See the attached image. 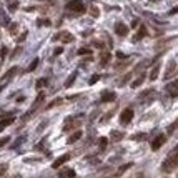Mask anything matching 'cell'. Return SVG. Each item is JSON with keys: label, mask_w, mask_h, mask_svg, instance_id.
<instances>
[{"label": "cell", "mask_w": 178, "mask_h": 178, "mask_svg": "<svg viewBox=\"0 0 178 178\" xmlns=\"http://www.w3.org/2000/svg\"><path fill=\"white\" fill-rule=\"evenodd\" d=\"M153 90H145V92H143L142 93V95H140V100H145L146 98V97H153Z\"/></svg>", "instance_id": "obj_23"}, {"label": "cell", "mask_w": 178, "mask_h": 178, "mask_svg": "<svg viewBox=\"0 0 178 178\" xmlns=\"http://www.w3.org/2000/svg\"><path fill=\"white\" fill-rule=\"evenodd\" d=\"M90 14H92V17H98V15H100V10H98L97 7H92V8H90Z\"/></svg>", "instance_id": "obj_26"}, {"label": "cell", "mask_w": 178, "mask_h": 178, "mask_svg": "<svg viewBox=\"0 0 178 178\" xmlns=\"http://www.w3.org/2000/svg\"><path fill=\"white\" fill-rule=\"evenodd\" d=\"M165 142H167V137H165L163 133H160L158 137H155V138L152 140V150H155V152H157V150H160L161 146H163Z\"/></svg>", "instance_id": "obj_5"}, {"label": "cell", "mask_w": 178, "mask_h": 178, "mask_svg": "<svg viewBox=\"0 0 178 178\" xmlns=\"http://www.w3.org/2000/svg\"><path fill=\"white\" fill-rule=\"evenodd\" d=\"M133 118V110L132 108H125L123 112L120 113V123L121 125H128Z\"/></svg>", "instance_id": "obj_4"}, {"label": "cell", "mask_w": 178, "mask_h": 178, "mask_svg": "<svg viewBox=\"0 0 178 178\" xmlns=\"http://www.w3.org/2000/svg\"><path fill=\"white\" fill-rule=\"evenodd\" d=\"M73 82H75V73L72 75V77H68V80H67V82H65V87H67V88H68V87H70V85H72V83H73Z\"/></svg>", "instance_id": "obj_25"}, {"label": "cell", "mask_w": 178, "mask_h": 178, "mask_svg": "<svg viewBox=\"0 0 178 178\" xmlns=\"http://www.w3.org/2000/svg\"><path fill=\"white\" fill-rule=\"evenodd\" d=\"M110 58H112V54H110V52H102V54H100V63H102V65H107L108 62H110Z\"/></svg>", "instance_id": "obj_17"}, {"label": "cell", "mask_w": 178, "mask_h": 178, "mask_svg": "<svg viewBox=\"0 0 178 178\" xmlns=\"http://www.w3.org/2000/svg\"><path fill=\"white\" fill-rule=\"evenodd\" d=\"M10 142V137H5V138H0V146H4L7 145V143Z\"/></svg>", "instance_id": "obj_28"}, {"label": "cell", "mask_w": 178, "mask_h": 178, "mask_svg": "<svg viewBox=\"0 0 178 178\" xmlns=\"http://www.w3.org/2000/svg\"><path fill=\"white\" fill-rule=\"evenodd\" d=\"M68 10H72L73 14L78 15V14H83V12H85V5H83L80 0H73V2L68 4Z\"/></svg>", "instance_id": "obj_3"}, {"label": "cell", "mask_w": 178, "mask_h": 178, "mask_svg": "<svg viewBox=\"0 0 178 178\" xmlns=\"http://www.w3.org/2000/svg\"><path fill=\"white\" fill-rule=\"evenodd\" d=\"M175 72H176V62L175 60H170L167 65V70H165V80H170L171 77L175 75Z\"/></svg>", "instance_id": "obj_7"}, {"label": "cell", "mask_w": 178, "mask_h": 178, "mask_svg": "<svg viewBox=\"0 0 178 178\" xmlns=\"http://www.w3.org/2000/svg\"><path fill=\"white\" fill-rule=\"evenodd\" d=\"M97 80H98V75H93V77H92V80H90V83H95Z\"/></svg>", "instance_id": "obj_36"}, {"label": "cell", "mask_w": 178, "mask_h": 178, "mask_svg": "<svg viewBox=\"0 0 178 178\" xmlns=\"http://www.w3.org/2000/svg\"><path fill=\"white\" fill-rule=\"evenodd\" d=\"M38 62H40L38 58H33V62L29 65V68H27V70H29V72H33V70L37 68V65H38Z\"/></svg>", "instance_id": "obj_24"}, {"label": "cell", "mask_w": 178, "mask_h": 178, "mask_svg": "<svg viewBox=\"0 0 178 178\" xmlns=\"http://www.w3.org/2000/svg\"><path fill=\"white\" fill-rule=\"evenodd\" d=\"M82 135H83V133L80 132V130H77V132H75L73 135L68 137V143H75V142H78V140L82 138Z\"/></svg>", "instance_id": "obj_19"}, {"label": "cell", "mask_w": 178, "mask_h": 178, "mask_svg": "<svg viewBox=\"0 0 178 178\" xmlns=\"http://www.w3.org/2000/svg\"><path fill=\"white\" fill-rule=\"evenodd\" d=\"M146 35H148V30H146L145 25H142V27H140V32L135 35V38H133V40H135V42H138V40H142L143 37H146Z\"/></svg>", "instance_id": "obj_15"}, {"label": "cell", "mask_w": 178, "mask_h": 178, "mask_svg": "<svg viewBox=\"0 0 178 178\" xmlns=\"http://www.w3.org/2000/svg\"><path fill=\"white\" fill-rule=\"evenodd\" d=\"M128 78H130V73H128V75H125L123 78H121V82H120V85H125V82H127V80H128Z\"/></svg>", "instance_id": "obj_34"}, {"label": "cell", "mask_w": 178, "mask_h": 178, "mask_svg": "<svg viewBox=\"0 0 178 178\" xmlns=\"http://www.w3.org/2000/svg\"><path fill=\"white\" fill-rule=\"evenodd\" d=\"M90 54V48H80L78 50V55H88Z\"/></svg>", "instance_id": "obj_30"}, {"label": "cell", "mask_w": 178, "mask_h": 178, "mask_svg": "<svg viewBox=\"0 0 178 178\" xmlns=\"http://www.w3.org/2000/svg\"><path fill=\"white\" fill-rule=\"evenodd\" d=\"M14 120H15L14 117H7V118H4V120L0 121V125H2V127H7V125L14 123Z\"/></svg>", "instance_id": "obj_22"}, {"label": "cell", "mask_w": 178, "mask_h": 178, "mask_svg": "<svg viewBox=\"0 0 178 178\" xmlns=\"http://www.w3.org/2000/svg\"><path fill=\"white\" fill-rule=\"evenodd\" d=\"M5 171H7V165H0V176H2Z\"/></svg>", "instance_id": "obj_32"}, {"label": "cell", "mask_w": 178, "mask_h": 178, "mask_svg": "<svg viewBox=\"0 0 178 178\" xmlns=\"http://www.w3.org/2000/svg\"><path fill=\"white\" fill-rule=\"evenodd\" d=\"M25 37H27V32H23V33H22V35H20V38H18V42H23V40H25Z\"/></svg>", "instance_id": "obj_35"}, {"label": "cell", "mask_w": 178, "mask_h": 178, "mask_svg": "<svg viewBox=\"0 0 178 178\" xmlns=\"http://www.w3.org/2000/svg\"><path fill=\"white\" fill-rule=\"evenodd\" d=\"M45 83H47V80L40 78V80H38V82H37V88H42V87H43V85H45Z\"/></svg>", "instance_id": "obj_31"}, {"label": "cell", "mask_w": 178, "mask_h": 178, "mask_svg": "<svg viewBox=\"0 0 178 178\" xmlns=\"http://www.w3.org/2000/svg\"><path fill=\"white\" fill-rule=\"evenodd\" d=\"M115 100V93L113 92H103L100 97V102L102 103H108V102H113Z\"/></svg>", "instance_id": "obj_11"}, {"label": "cell", "mask_w": 178, "mask_h": 178, "mask_svg": "<svg viewBox=\"0 0 178 178\" xmlns=\"http://www.w3.org/2000/svg\"><path fill=\"white\" fill-rule=\"evenodd\" d=\"M80 123H82V120H80V118H68L67 123H65V127H63V130H65V132H68V130L73 128V127H78Z\"/></svg>", "instance_id": "obj_10"}, {"label": "cell", "mask_w": 178, "mask_h": 178, "mask_svg": "<svg viewBox=\"0 0 178 178\" xmlns=\"http://www.w3.org/2000/svg\"><path fill=\"white\" fill-rule=\"evenodd\" d=\"M130 167H132V163H128V165H123V167H121L120 170H118V173H117V175H121L123 171H127V170H128Z\"/></svg>", "instance_id": "obj_27"}, {"label": "cell", "mask_w": 178, "mask_h": 178, "mask_svg": "<svg viewBox=\"0 0 178 178\" xmlns=\"http://www.w3.org/2000/svg\"><path fill=\"white\" fill-rule=\"evenodd\" d=\"M143 80H145V73H140L138 77H137V80L132 83V87H133V88H137V87H140V85L143 83Z\"/></svg>", "instance_id": "obj_20"}, {"label": "cell", "mask_w": 178, "mask_h": 178, "mask_svg": "<svg viewBox=\"0 0 178 178\" xmlns=\"http://www.w3.org/2000/svg\"><path fill=\"white\" fill-rule=\"evenodd\" d=\"M175 127H176V121L170 125V128H168V133H173V132H175Z\"/></svg>", "instance_id": "obj_33"}, {"label": "cell", "mask_w": 178, "mask_h": 178, "mask_svg": "<svg viewBox=\"0 0 178 178\" xmlns=\"http://www.w3.org/2000/svg\"><path fill=\"white\" fill-rule=\"evenodd\" d=\"M75 176V171L72 168H65V170L60 171V178H73Z\"/></svg>", "instance_id": "obj_18"}, {"label": "cell", "mask_w": 178, "mask_h": 178, "mask_svg": "<svg viewBox=\"0 0 178 178\" xmlns=\"http://www.w3.org/2000/svg\"><path fill=\"white\" fill-rule=\"evenodd\" d=\"M115 32H117V35L125 37L127 33H128V27H127L123 22H117V23H115Z\"/></svg>", "instance_id": "obj_8"}, {"label": "cell", "mask_w": 178, "mask_h": 178, "mask_svg": "<svg viewBox=\"0 0 178 178\" xmlns=\"http://www.w3.org/2000/svg\"><path fill=\"white\" fill-rule=\"evenodd\" d=\"M178 165V158H176V150H173L170 155H168V158L163 161V165H161V168H163V171H167V173H171V171H175V168H176Z\"/></svg>", "instance_id": "obj_1"}, {"label": "cell", "mask_w": 178, "mask_h": 178, "mask_svg": "<svg viewBox=\"0 0 178 178\" xmlns=\"http://www.w3.org/2000/svg\"><path fill=\"white\" fill-rule=\"evenodd\" d=\"M54 40H57V42L60 40V42H63V43H72V42H75V37L72 35L70 32H65L63 30V32H58L57 35L54 37Z\"/></svg>", "instance_id": "obj_2"}, {"label": "cell", "mask_w": 178, "mask_h": 178, "mask_svg": "<svg viewBox=\"0 0 178 178\" xmlns=\"http://www.w3.org/2000/svg\"><path fill=\"white\" fill-rule=\"evenodd\" d=\"M167 92L170 93V97H176L178 95V82H171L167 85Z\"/></svg>", "instance_id": "obj_12"}, {"label": "cell", "mask_w": 178, "mask_h": 178, "mask_svg": "<svg viewBox=\"0 0 178 178\" xmlns=\"http://www.w3.org/2000/svg\"><path fill=\"white\" fill-rule=\"evenodd\" d=\"M70 157H72L70 153H65V155H62V157H58L57 160L54 161V165H52V168H60L63 163H67V161L70 160Z\"/></svg>", "instance_id": "obj_9"}, {"label": "cell", "mask_w": 178, "mask_h": 178, "mask_svg": "<svg viewBox=\"0 0 178 178\" xmlns=\"http://www.w3.org/2000/svg\"><path fill=\"white\" fill-rule=\"evenodd\" d=\"M57 103H62V100H60V98H55L54 102H52V103H48V107H47V108H52V107H55Z\"/></svg>", "instance_id": "obj_29"}, {"label": "cell", "mask_w": 178, "mask_h": 178, "mask_svg": "<svg viewBox=\"0 0 178 178\" xmlns=\"http://www.w3.org/2000/svg\"><path fill=\"white\" fill-rule=\"evenodd\" d=\"M0 132H2V127H0Z\"/></svg>", "instance_id": "obj_37"}, {"label": "cell", "mask_w": 178, "mask_h": 178, "mask_svg": "<svg viewBox=\"0 0 178 178\" xmlns=\"http://www.w3.org/2000/svg\"><path fill=\"white\" fill-rule=\"evenodd\" d=\"M17 73H18V67H12L10 70H8L7 73L2 77V80H4V82H7V80H10L12 77H14V75H17Z\"/></svg>", "instance_id": "obj_14"}, {"label": "cell", "mask_w": 178, "mask_h": 178, "mask_svg": "<svg viewBox=\"0 0 178 178\" xmlns=\"http://www.w3.org/2000/svg\"><path fill=\"white\" fill-rule=\"evenodd\" d=\"M123 137H125L123 132L113 130V132H112V135H110V138H112V142H120V140H123Z\"/></svg>", "instance_id": "obj_16"}, {"label": "cell", "mask_w": 178, "mask_h": 178, "mask_svg": "<svg viewBox=\"0 0 178 178\" xmlns=\"http://www.w3.org/2000/svg\"><path fill=\"white\" fill-rule=\"evenodd\" d=\"M43 98H45V95H43V93H38V97H37V98H35V102H33V107H32V108H30V110H29V112H27V113H25L23 120H27V118H29V117H30V115H32V113H33V112H35V110H37V108H38V107H40V103H42V102H43Z\"/></svg>", "instance_id": "obj_6"}, {"label": "cell", "mask_w": 178, "mask_h": 178, "mask_svg": "<svg viewBox=\"0 0 178 178\" xmlns=\"http://www.w3.org/2000/svg\"><path fill=\"white\" fill-rule=\"evenodd\" d=\"M107 145H108V140L102 137V138L98 140V146H100V152H105V150H107Z\"/></svg>", "instance_id": "obj_21"}, {"label": "cell", "mask_w": 178, "mask_h": 178, "mask_svg": "<svg viewBox=\"0 0 178 178\" xmlns=\"http://www.w3.org/2000/svg\"><path fill=\"white\" fill-rule=\"evenodd\" d=\"M158 73H160V63H155L153 65V68H152V72H150V75H148V78L150 80H157L158 78Z\"/></svg>", "instance_id": "obj_13"}]
</instances>
